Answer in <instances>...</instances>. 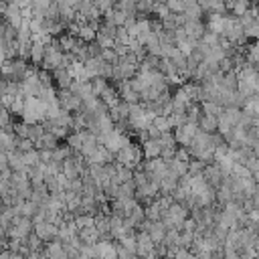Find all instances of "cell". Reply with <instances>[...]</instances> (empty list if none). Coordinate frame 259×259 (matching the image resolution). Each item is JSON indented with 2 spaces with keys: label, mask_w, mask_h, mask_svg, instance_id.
Returning a JSON list of instances; mask_svg holds the SVG:
<instances>
[{
  "label": "cell",
  "mask_w": 259,
  "mask_h": 259,
  "mask_svg": "<svg viewBox=\"0 0 259 259\" xmlns=\"http://www.w3.org/2000/svg\"><path fill=\"white\" fill-rule=\"evenodd\" d=\"M42 253H45L49 259H67V249H65V245H63L59 239L47 243L45 249H42Z\"/></svg>",
  "instance_id": "12"
},
{
  "label": "cell",
  "mask_w": 259,
  "mask_h": 259,
  "mask_svg": "<svg viewBox=\"0 0 259 259\" xmlns=\"http://www.w3.org/2000/svg\"><path fill=\"white\" fill-rule=\"evenodd\" d=\"M142 154H144V158H146V160H154V158H160V154H162V148H160L158 140H152V138L144 140V144H142Z\"/></svg>",
  "instance_id": "17"
},
{
  "label": "cell",
  "mask_w": 259,
  "mask_h": 259,
  "mask_svg": "<svg viewBox=\"0 0 259 259\" xmlns=\"http://www.w3.org/2000/svg\"><path fill=\"white\" fill-rule=\"evenodd\" d=\"M63 59H65V53L59 49V45L53 40L51 45L45 47V57H42V71H57V69H63Z\"/></svg>",
  "instance_id": "6"
},
{
  "label": "cell",
  "mask_w": 259,
  "mask_h": 259,
  "mask_svg": "<svg viewBox=\"0 0 259 259\" xmlns=\"http://www.w3.org/2000/svg\"><path fill=\"white\" fill-rule=\"evenodd\" d=\"M4 8H6V4H0V18H2V14H4Z\"/></svg>",
  "instance_id": "25"
},
{
  "label": "cell",
  "mask_w": 259,
  "mask_h": 259,
  "mask_svg": "<svg viewBox=\"0 0 259 259\" xmlns=\"http://www.w3.org/2000/svg\"><path fill=\"white\" fill-rule=\"evenodd\" d=\"M45 42L38 40V38H32L30 42V49H28V63L32 65H40L42 63V57H45Z\"/></svg>",
  "instance_id": "15"
},
{
  "label": "cell",
  "mask_w": 259,
  "mask_h": 259,
  "mask_svg": "<svg viewBox=\"0 0 259 259\" xmlns=\"http://www.w3.org/2000/svg\"><path fill=\"white\" fill-rule=\"evenodd\" d=\"M257 12H259V0H257Z\"/></svg>",
  "instance_id": "28"
},
{
  "label": "cell",
  "mask_w": 259,
  "mask_h": 259,
  "mask_svg": "<svg viewBox=\"0 0 259 259\" xmlns=\"http://www.w3.org/2000/svg\"><path fill=\"white\" fill-rule=\"evenodd\" d=\"M59 142H61L59 138H55L51 132H47V130H45V132L36 138L34 148H36V150H55V148L59 146Z\"/></svg>",
  "instance_id": "16"
},
{
  "label": "cell",
  "mask_w": 259,
  "mask_h": 259,
  "mask_svg": "<svg viewBox=\"0 0 259 259\" xmlns=\"http://www.w3.org/2000/svg\"><path fill=\"white\" fill-rule=\"evenodd\" d=\"M259 91V73L253 67H245L241 69V73L237 75V93L243 99L253 97Z\"/></svg>",
  "instance_id": "1"
},
{
  "label": "cell",
  "mask_w": 259,
  "mask_h": 259,
  "mask_svg": "<svg viewBox=\"0 0 259 259\" xmlns=\"http://www.w3.org/2000/svg\"><path fill=\"white\" fill-rule=\"evenodd\" d=\"M2 18H4V22H6V24L14 26L16 30L24 24V12H22V8H18L16 4H6Z\"/></svg>",
  "instance_id": "11"
},
{
  "label": "cell",
  "mask_w": 259,
  "mask_h": 259,
  "mask_svg": "<svg viewBox=\"0 0 259 259\" xmlns=\"http://www.w3.org/2000/svg\"><path fill=\"white\" fill-rule=\"evenodd\" d=\"M188 221V208L182 204V202H172L166 210V214L162 217V223L164 227L170 231V229H182V225Z\"/></svg>",
  "instance_id": "4"
},
{
  "label": "cell",
  "mask_w": 259,
  "mask_h": 259,
  "mask_svg": "<svg viewBox=\"0 0 259 259\" xmlns=\"http://www.w3.org/2000/svg\"><path fill=\"white\" fill-rule=\"evenodd\" d=\"M247 59H249V63H259V45H253L251 49H249V55H247Z\"/></svg>",
  "instance_id": "23"
},
{
  "label": "cell",
  "mask_w": 259,
  "mask_h": 259,
  "mask_svg": "<svg viewBox=\"0 0 259 259\" xmlns=\"http://www.w3.org/2000/svg\"><path fill=\"white\" fill-rule=\"evenodd\" d=\"M217 125H219L217 115H208V113H202V111H200V117H198V130H200V132L214 134V132H217Z\"/></svg>",
  "instance_id": "18"
},
{
  "label": "cell",
  "mask_w": 259,
  "mask_h": 259,
  "mask_svg": "<svg viewBox=\"0 0 259 259\" xmlns=\"http://www.w3.org/2000/svg\"><path fill=\"white\" fill-rule=\"evenodd\" d=\"M16 134L12 130H0V152L10 154L16 150Z\"/></svg>",
  "instance_id": "13"
},
{
  "label": "cell",
  "mask_w": 259,
  "mask_h": 259,
  "mask_svg": "<svg viewBox=\"0 0 259 259\" xmlns=\"http://www.w3.org/2000/svg\"><path fill=\"white\" fill-rule=\"evenodd\" d=\"M152 125H154L160 134H166V132H170V130H172V121H170V117H168V115H156V117H154V121H152Z\"/></svg>",
  "instance_id": "19"
},
{
  "label": "cell",
  "mask_w": 259,
  "mask_h": 259,
  "mask_svg": "<svg viewBox=\"0 0 259 259\" xmlns=\"http://www.w3.org/2000/svg\"><path fill=\"white\" fill-rule=\"evenodd\" d=\"M255 138L259 140V125H255Z\"/></svg>",
  "instance_id": "26"
},
{
  "label": "cell",
  "mask_w": 259,
  "mask_h": 259,
  "mask_svg": "<svg viewBox=\"0 0 259 259\" xmlns=\"http://www.w3.org/2000/svg\"><path fill=\"white\" fill-rule=\"evenodd\" d=\"M251 144H253V154H255V158H259V140H253Z\"/></svg>",
  "instance_id": "24"
},
{
  "label": "cell",
  "mask_w": 259,
  "mask_h": 259,
  "mask_svg": "<svg viewBox=\"0 0 259 259\" xmlns=\"http://www.w3.org/2000/svg\"><path fill=\"white\" fill-rule=\"evenodd\" d=\"M12 125H14L12 113L4 105H0V130H12Z\"/></svg>",
  "instance_id": "20"
},
{
  "label": "cell",
  "mask_w": 259,
  "mask_h": 259,
  "mask_svg": "<svg viewBox=\"0 0 259 259\" xmlns=\"http://www.w3.org/2000/svg\"><path fill=\"white\" fill-rule=\"evenodd\" d=\"M32 233H34V237H38L47 245V243H51V241H55L59 237V225L57 223H49V221H38V223H34Z\"/></svg>",
  "instance_id": "7"
},
{
  "label": "cell",
  "mask_w": 259,
  "mask_h": 259,
  "mask_svg": "<svg viewBox=\"0 0 259 259\" xmlns=\"http://www.w3.org/2000/svg\"><path fill=\"white\" fill-rule=\"evenodd\" d=\"M36 259H49V257H47V255H45V253H40V255H38V257H36Z\"/></svg>",
  "instance_id": "27"
},
{
  "label": "cell",
  "mask_w": 259,
  "mask_h": 259,
  "mask_svg": "<svg viewBox=\"0 0 259 259\" xmlns=\"http://www.w3.org/2000/svg\"><path fill=\"white\" fill-rule=\"evenodd\" d=\"M28 69H30L28 61H24V59H20V57H14V59H6V61H4V65L0 67V75H2V79H6V81L22 83V79H24L26 73H28Z\"/></svg>",
  "instance_id": "2"
},
{
  "label": "cell",
  "mask_w": 259,
  "mask_h": 259,
  "mask_svg": "<svg viewBox=\"0 0 259 259\" xmlns=\"http://www.w3.org/2000/svg\"><path fill=\"white\" fill-rule=\"evenodd\" d=\"M243 30H245V36H251V38H259V18H257L253 24L245 26Z\"/></svg>",
  "instance_id": "22"
},
{
  "label": "cell",
  "mask_w": 259,
  "mask_h": 259,
  "mask_svg": "<svg viewBox=\"0 0 259 259\" xmlns=\"http://www.w3.org/2000/svg\"><path fill=\"white\" fill-rule=\"evenodd\" d=\"M229 24H231V18H229V16H225V14H210V16H208L206 30L223 38L225 32H227V28H229Z\"/></svg>",
  "instance_id": "10"
},
{
  "label": "cell",
  "mask_w": 259,
  "mask_h": 259,
  "mask_svg": "<svg viewBox=\"0 0 259 259\" xmlns=\"http://www.w3.org/2000/svg\"><path fill=\"white\" fill-rule=\"evenodd\" d=\"M196 132H198V125L196 123H182V125L174 127L172 136H174V142L180 148H188L190 142H192V138L196 136Z\"/></svg>",
  "instance_id": "8"
},
{
  "label": "cell",
  "mask_w": 259,
  "mask_h": 259,
  "mask_svg": "<svg viewBox=\"0 0 259 259\" xmlns=\"http://www.w3.org/2000/svg\"><path fill=\"white\" fill-rule=\"evenodd\" d=\"M142 160H144L142 148L134 146L132 142H130L127 146H123L121 150H117V152H115V162H117L119 166H125V168H130V170H136V168H140Z\"/></svg>",
  "instance_id": "3"
},
{
  "label": "cell",
  "mask_w": 259,
  "mask_h": 259,
  "mask_svg": "<svg viewBox=\"0 0 259 259\" xmlns=\"http://www.w3.org/2000/svg\"><path fill=\"white\" fill-rule=\"evenodd\" d=\"M182 28H184V32H186V36L188 38H192V40H200V36L204 34V24L200 22V20H186L184 24H182Z\"/></svg>",
  "instance_id": "14"
},
{
  "label": "cell",
  "mask_w": 259,
  "mask_h": 259,
  "mask_svg": "<svg viewBox=\"0 0 259 259\" xmlns=\"http://www.w3.org/2000/svg\"><path fill=\"white\" fill-rule=\"evenodd\" d=\"M85 162H87L89 166H107V164L113 162V154H111L103 144H97L95 150L85 158Z\"/></svg>",
  "instance_id": "9"
},
{
  "label": "cell",
  "mask_w": 259,
  "mask_h": 259,
  "mask_svg": "<svg viewBox=\"0 0 259 259\" xmlns=\"http://www.w3.org/2000/svg\"><path fill=\"white\" fill-rule=\"evenodd\" d=\"M32 229H34L32 219H28V217H16L10 223V227L6 229V237H8V241H24V239H28L32 235Z\"/></svg>",
  "instance_id": "5"
},
{
  "label": "cell",
  "mask_w": 259,
  "mask_h": 259,
  "mask_svg": "<svg viewBox=\"0 0 259 259\" xmlns=\"http://www.w3.org/2000/svg\"><path fill=\"white\" fill-rule=\"evenodd\" d=\"M251 8V4H249V0H237L233 6H231V10L235 12V16H243L247 10Z\"/></svg>",
  "instance_id": "21"
}]
</instances>
